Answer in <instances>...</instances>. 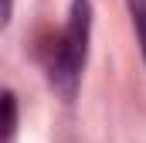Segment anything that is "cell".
<instances>
[{
    "label": "cell",
    "instance_id": "3957f363",
    "mask_svg": "<svg viewBox=\"0 0 146 143\" xmlns=\"http://www.w3.org/2000/svg\"><path fill=\"white\" fill-rule=\"evenodd\" d=\"M14 133H17V99H14V92L7 89V92H3V143L14 140Z\"/></svg>",
    "mask_w": 146,
    "mask_h": 143
},
{
    "label": "cell",
    "instance_id": "6da1fadb",
    "mask_svg": "<svg viewBox=\"0 0 146 143\" xmlns=\"http://www.w3.org/2000/svg\"><path fill=\"white\" fill-rule=\"evenodd\" d=\"M88 41H92V0H72V14H68V27L54 48V58L48 65L51 85L65 96L75 99L82 68L88 61Z\"/></svg>",
    "mask_w": 146,
    "mask_h": 143
},
{
    "label": "cell",
    "instance_id": "7a4b0ae2",
    "mask_svg": "<svg viewBox=\"0 0 146 143\" xmlns=\"http://www.w3.org/2000/svg\"><path fill=\"white\" fill-rule=\"evenodd\" d=\"M126 7H129L133 27H136V37H139V51H143V61H146V0H126Z\"/></svg>",
    "mask_w": 146,
    "mask_h": 143
},
{
    "label": "cell",
    "instance_id": "277c9868",
    "mask_svg": "<svg viewBox=\"0 0 146 143\" xmlns=\"http://www.w3.org/2000/svg\"><path fill=\"white\" fill-rule=\"evenodd\" d=\"M10 14H14V0H3V17H0V24H3V27L10 24Z\"/></svg>",
    "mask_w": 146,
    "mask_h": 143
}]
</instances>
